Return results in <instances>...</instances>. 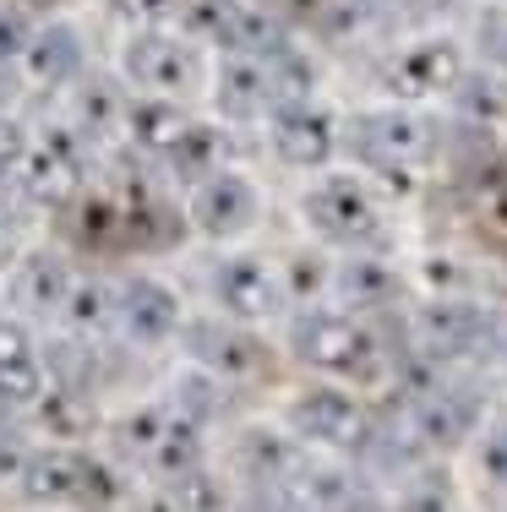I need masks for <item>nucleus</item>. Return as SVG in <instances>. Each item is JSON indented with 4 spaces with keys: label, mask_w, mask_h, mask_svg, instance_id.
Instances as JSON below:
<instances>
[{
    "label": "nucleus",
    "mask_w": 507,
    "mask_h": 512,
    "mask_svg": "<svg viewBox=\"0 0 507 512\" xmlns=\"http://www.w3.org/2000/svg\"><path fill=\"white\" fill-rule=\"evenodd\" d=\"M17 480L28 491V502H44V507H66V502L110 507V502H120L115 474L93 453H82V447H39V453H28Z\"/></svg>",
    "instance_id": "obj_3"
},
{
    "label": "nucleus",
    "mask_w": 507,
    "mask_h": 512,
    "mask_svg": "<svg viewBox=\"0 0 507 512\" xmlns=\"http://www.w3.org/2000/svg\"><path fill=\"white\" fill-rule=\"evenodd\" d=\"M28 6H66V0H28Z\"/></svg>",
    "instance_id": "obj_35"
},
{
    "label": "nucleus",
    "mask_w": 507,
    "mask_h": 512,
    "mask_svg": "<svg viewBox=\"0 0 507 512\" xmlns=\"http://www.w3.org/2000/svg\"><path fill=\"white\" fill-rule=\"evenodd\" d=\"M77 284L66 262L55 251H33L28 262L11 273V306L28 311V316H50V311H66V295Z\"/></svg>",
    "instance_id": "obj_18"
},
{
    "label": "nucleus",
    "mask_w": 507,
    "mask_h": 512,
    "mask_svg": "<svg viewBox=\"0 0 507 512\" xmlns=\"http://www.w3.org/2000/svg\"><path fill=\"white\" fill-rule=\"evenodd\" d=\"M398 512H453V491L442 474H420L415 485L404 491V507Z\"/></svg>",
    "instance_id": "obj_29"
},
{
    "label": "nucleus",
    "mask_w": 507,
    "mask_h": 512,
    "mask_svg": "<svg viewBox=\"0 0 507 512\" xmlns=\"http://www.w3.org/2000/svg\"><path fill=\"white\" fill-rule=\"evenodd\" d=\"M39 409H44V420H50L55 436H82V425H88V409H82L77 393H44Z\"/></svg>",
    "instance_id": "obj_28"
},
{
    "label": "nucleus",
    "mask_w": 507,
    "mask_h": 512,
    "mask_svg": "<svg viewBox=\"0 0 507 512\" xmlns=\"http://www.w3.org/2000/svg\"><path fill=\"white\" fill-rule=\"evenodd\" d=\"M289 431L311 447L355 453V447H366L371 420H366V404L349 398L344 387H306V393L289 404Z\"/></svg>",
    "instance_id": "obj_7"
},
{
    "label": "nucleus",
    "mask_w": 507,
    "mask_h": 512,
    "mask_svg": "<svg viewBox=\"0 0 507 512\" xmlns=\"http://www.w3.org/2000/svg\"><path fill=\"white\" fill-rule=\"evenodd\" d=\"M491 338V316L469 300H437V306L420 311V355H469Z\"/></svg>",
    "instance_id": "obj_14"
},
{
    "label": "nucleus",
    "mask_w": 507,
    "mask_h": 512,
    "mask_svg": "<svg viewBox=\"0 0 507 512\" xmlns=\"http://www.w3.org/2000/svg\"><path fill=\"white\" fill-rule=\"evenodd\" d=\"M333 295L344 300L349 316H355V311H382V306H393V300L404 295V284H398V273L382 262V256L360 251V256H349V262L333 267Z\"/></svg>",
    "instance_id": "obj_19"
},
{
    "label": "nucleus",
    "mask_w": 507,
    "mask_h": 512,
    "mask_svg": "<svg viewBox=\"0 0 507 512\" xmlns=\"http://www.w3.org/2000/svg\"><path fill=\"white\" fill-rule=\"evenodd\" d=\"M17 175L28 180V191L39 202H66L71 191H77V180H82V158H77L71 131H44V137L28 148Z\"/></svg>",
    "instance_id": "obj_16"
},
{
    "label": "nucleus",
    "mask_w": 507,
    "mask_h": 512,
    "mask_svg": "<svg viewBox=\"0 0 507 512\" xmlns=\"http://www.w3.org/2000/svg\"><path fill=\"white\" fill-rule=\"evenodd\" d=\"M480 44H486V55L497 60V66H507V11H486L480 17Z\"/></svg>",
    "instance_id": "obj_32"
},
{
    "label": "nucleus",
    "mask_w": 507,
    "mask_h": 512,
    "mask_svg": "<svg viewBox=\"0 0 507 512\" xmlns=\"http://www.w3.org/2000/svg\"><path fill=\"white\" fill-rule=\"evenodd\" d=\"M115 327L126 338H137V344H164L180 327V300L169 295V284L137 273L115 289Z\"/></svg>",
    "instance_id": "obj_13"
},
{
    "label": "nucleus",
    "mask_w": 507,
    "mask_h": 512,
    "mask_svg": "<svg viewBox=\"0 0 507 512\" xmlns=\"http://www.w3.org/2000/svg\"><path fill=\"white\" fill-rule=\"evenodd\" d=\"M273 153L289 169H328L338 153V120L328 104L317 99H295L273 109Z\"/></svg>",
    "instance_id": "obj_9"
},
{
    "label": "nucleus",
    "mask_w": 507,
    "mask_h": 512,
    "mask_svg": "<svg viewBox=\"0 0 507 512\" xmlns=\"http://www.w3.org/2000/svg\"><path fill=\"white\" fill-rule=\"evenodd\" d=\"M469 77V60H464V44L458 39H415L404 44L388 71H382V82H388V93L398 99H442V93H453L458 82Z\"/></svg>",
    "instance_id": "obj_8"
},
{
    "label": "nucleus",
    "mask_w": 507,
    "mask_h": 512,
    "mask_svg": "<svg viewBox=\"0 0 507 512\" xmlns=\"http://www.w3.org/2000/svg\"><path fill=\"white\" fill-rule=\"evenodd\" d=\"M66 322L77 333H99V327H115V289L99 284V278H77L66 295Z\"/></svg>",
    "instance_id": "obj_24"
},
{
    "label": "nucleus",
    "mask_w": 507,
    "mask_h": 512,
    "mask_svg": "<svg viewBox=\"0 0 507 512\" xmlns=\"http://www.w3.org/2000/svg\"><path fill=\"white\" fill-rule=\"evenodd\" d=\"M257 213H262V197L240 169H219V175H208L202 186H191V224L213 240L246 235V229L257 224Z\"/></svg>",
    "instance_id": "obj_10"
},
{
    "label": "nucleus",
    "mask_w": 507,
    "mask_h": 512,
    "mask_svg": "<svg viewBox=\"0 0 507 512\" xmlns=\"http://www.w3.org/2000/svg\"><path fill=\"white\" fill-rule=\"evenodd\" d=\"M186 126H191V120L180 115V104H169V99H131L126 104V126H120V131H126L137 148H148V153L164 158Z\"/></svg>",
    "instance_id": "obj_23"
},
{
    "label": "nucleus",
    "mask_w": 507,
    "mask_h": 512,
    "mask_svg": "<svg viewBox=\"0 0 507 512\" xmlns=\"http://www.w3.org/2000/svg\"><path fill=\"white\" fill-rule=\"evenodd\" d=\"M11 414H17V409H11L6 398H0V436H11Z\"/></svg>",
    "instance_id": "obj_34"
},
{
    "label": "nucleus",
    "mask_w": 507,
    "mask_h": 512,
    "mask_svg": "<svg viewBox=\"0 0 507 512\" xmlns=\"http://www.w3.org/2000/svg\"><path fill=\"white\" fill-rule=\"evenodd\" d=\"M44 393H50V382H44V355L33 344V333L22 322H0V398L11 409H22L39 404Z\"/></svg>",
    "instance_id": "obj_17"
},
{
    "label": "nucleus",
    "mask_w": 507,
    "mask_h": 512,
    "mask_svg": "<svg viewBox=\"0 0 507 512\" xmlns=\"http://www.w3.org/2000/svg\"><path fill=\"white\" fill-rule=\"evenodd\" d=\"M33 44V17L22 6H0V66H11V60H22Z\"/></svg>",
    "instance_id": "obj_27"
},
{
    "label": "nucleus",
    "mask_w": 507,
    "mask_h": 512,
    "mask_svg": "<svg viewBox=\"0 0 507 512\" xmlns=\"http://www.w3.org/2000/svg\"><path fill=\"white\" fill-rule=\"evenodd\" d=\"M224 148L229 142H224L219 126H197V120H191V126L175 137V148L164 153V164H169V175H180L186 186H202L208 175L224 169Z\"/></svg>",
    "instance_id": "obj_22"
},
{
    "label": "nucleus",
    "mask_w": 507,
    "mask_h": 512,
    "mask_svg": "<svg viewBox=\"0 0 507 512\" xmlns=\"http://www.w3.org/2000/svg\"><path fill=\"white\" fill-rule=\"evenodd\" d=\"M502 11H507V0H502Z\"/></svg>",
    "instance_id": "obj_36"
},
{
    "label": "nucleus",
    "mask_w": 507,
    "mask_h": 512,
    "mask_svg": "<svg viewBox=\"0 0 507 512\" xmlns=\"http://www.w3.org/2000/svg\"><path fill=\"white\" fill-rule=\"evenodd\" d=\"M120 66H126V77L142 88V99H186V93H202L208 77H213L208 55H202L191 39L169 33V28L131 33Z\"/></svg>",
    "instance_id": "obj_5"
},
{
    "label": "nucleus",
    "mask_w": 507,
    "mask_h": 512,
    "mask_svg": "<svg viewBox=\"0 0 507 512\" xmlns=\"http://www.w3.org/2000/svg\"><path fill=\"white\" fill-rule=\"evenodd\" d=\"M104 6H110L115 17L137 22V33H148V28H164V22L175 17V0H104Z\"/></svg>",
    "instance_id": "obj_30"
},
{
    "label": "nucleus",
    "mask_w": 507,
    "mask_h": 512,
    "mask_svg": "<svg viewBox=\"0 0 507 512\" xmlns=\"http://www.w3.org/2000/svg\"><path fill=\"white\" fill-rule=\"evenodd\" d=\"M300 213H306L311 235L328 240V246H344V251H377L388 240L382 229V207L371 197V186L360 175H322L311 180V191L300 197Z\"/></svg>",
    "instance_id": "obj_1"
},
{
    "label": "nucleus",
    "mask_w": 507,
    "mask_h": 512,
    "mask_svg": "<svg viewBox=\"0 0 507 512\" xmlns=\"http://www.w3.org/2000/svg\"><path fill=\"white\" fill-rule=\"evenodd\" d=\"M344 131H349V137H338V142H349L366 169L393 175V180L415 175V169L431 158V148H437V131H431V120L415 115V109H404V104H393V109H366V115H355Z\"/></svg>",
    "instance_id": "obj_2"
},
{
    "label": "nucleus",
    "mask_w": 507,
    "mask_h": 512,
    "mask_svg": "<svg viewBox=\"0 0 507 512\" xmlns=\"http://www.w3.org/2000/svg\"><path fill=\"white\" fill-rule=\"evenodd\" d=\"M120 126H126V93L104 77L77 82V93H71V137H110Z\"/></svg>",
    "instance_id": "obj_21"
},
{
    "label": "nucleus",
    "mask_w": 507,
    "mask_h": 512,
    "mask_svg": "<svg viewBox=\"0 0 507 512\" xmlns=\"http://www.w3.org/2000/svg\"><path fill=\"white\" fill-rule=\"evenodd\" d=\"M289 349L328 376H349V382L355 376H377V338L349 311H328V306L300 311L289 322Z\"/></svg>",
    "instance_id": "obj_4"
},
{
    "label": "nucleus",
    "mask_w": 507,
    "mask_h": 512,
    "mask_svg": "<svg viewBox=\"0 0 507 512\" xmlns=\"http://www.w3.org/2000/svg\"><path fill=\"white\" fill-rule=\"evenodd\" d=\"M480 463H486L491 480L507 485V431H491L486 442H480Z\"/></svg>",
    "instance_id": "obj_33"
},
{
    "label": "nucleus",
    "mask_w": 507,
    "mask_h": 512,
    "mask_svg": "<svg viewBox=\"0 0 507 512\" xmlns=\"http://www.w3.org/2000/svg\"><path fill=\"white\" fill-rule=\"evenodd\" d=\"M208 295L224 311V322L246 327V322H268L284 311V284L262 256H224L208 273Z\"/></svg>",
    "instance_id": "obj_6"
},
{
    "label": "nucleus",
    "mask_w": 507,
    "mask_h": 512,
    "mask_svg": "<svg viewBox=\"0 0 507 512\" xmlns=\"http://www.w3.org/2000/svg\"><path fill=\"white\" fill-rule=\"evenodd\" d=\"M28 77L39 82V88H66V82H77L82 71V39L71 22H44V28H33V44H28Z\"/></svg>",
    "instance_id": "obj_20"
},
{
    "label": "nucleus",
    "mask_w": 507,
    "mask_h": 512,
    "mask_svg": "<svg viewBox=\"0 0 507 512\" xmlns=\"http://www.w3.org/2000/svg\"><path fill=\"white\" fill-rule=\"evenodd\" d=\"M453 99L464 104V115H475L480 126H491V120L507 115V93H502V82H491V77H464L453 88Z\"/></svg>",
    "instance_id": "obj_26"
},
{
    "label": "nucleus",
    "mask_w": 507,
    "mask_h": 512,
    "mask_svg": "<svg viewBox=\"0 0 507 512\" xmlns=\"http://www.w3.org/2000/svg\"><path fill=\"white\" fill-rule=\"evenodd\" d=\"M180 344H186V355L197 365H208V371H219V376H257L262 365H268L262 338H251L246 327H235V322H213V316L186 322Z\"/></svg>",
    "instance_id": "obj_12"
},
{
    "label": "nucleus",
    "mask_w": 507,
    "mask_h": 512,
    "mask_svg": "<svg viewBox=\"0 0 507 512\" xmlns=\"http://www.w3.org/2000/svg\"><path fill=\"white\" fill-rule=\"evenodd\" d=\"M213 104H219L224 120H257V115H273L279 109V93H273V77L262 60H246V55H224L219 71H213Z\"/></svg>",
    "instance_id": "obj_15"
},
{
    "label": "nucleus",
    "mask_w": 507,
    "mask_h": 512,
    "mask_svg": "<svg viewBox=\"0 0 507 512\" xmlns=\"http://www.w3.org/2000/svg\"><path fill=\"white\" fill-rule=\"evenodd\" d=\"M279 284H284V300L295 295L300 311H311L333 289V267L322 262V256H295V262H289V273H279Z\"/></svg>",
    "instance_id": "obj_25"
},
{
    "label": "nucleus",
    "mask_w": 507,
    "mask_h": 512,
    "mask_svg": "<svg viewBox=\"0 0 507 512\" xmlns=\"http://www.w3.org/2000/svg\"><path fill=\"white\" fill-rule=\"evenodd\" d=\"M28 148H33V137L17 126V120H0V180L6 175H17L22 169V158H28Z\"/></svg>",
    "instance_id": "obj_31"
},
{
    "label": "nucleus",
    "mask_w": 507,
    "mask_h": 512,
    "mask_svg": "<svg viewBox=\"0 0 507 512\" xmlns=\"http://www.w3.org/2000/svg\"><path fill=\"white\" fill-rule=\"evenodd\" d=\"M409 414H415V431L437 447H458L480 420V404L453 382H437V371H420V382L409 387Z\"/></svg>",
    "instance_id": "obj_11"
}]
</instances>
